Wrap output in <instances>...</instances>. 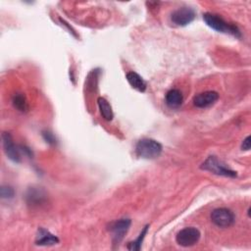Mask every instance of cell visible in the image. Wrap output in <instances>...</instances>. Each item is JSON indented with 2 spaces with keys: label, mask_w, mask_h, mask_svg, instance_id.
<instances>
[{
  "label": "cell",
  "mask_w": 251,
  "mask_h": 251,
  "mask_svg": "<svg viewBox=\"0 0 251 251\" xmlns=\"http://www.w3.org/2000/svg\"><path fill=\"white\" fill-rule=\"evenodd\" d=\"M97 104H98V108H99L100 114L103 117V119L106 121H109V122L112 121L114 118V113H113L112 107H111L110 103L108 102V100L104 97H98Z\"/></svg>",
  "instance_id": "cell-13"
},
{
  "label": "cell",
  "mask_w": 251,
  "mask_h": 251,
  "mask_svg": "<svg viewBox=\"0 0 251 251\" xmlns=\"http://www.w3.org/2000/svg\"><path fill=\"white\" fill-rule=\"evenodd\" d=\"M127 81L129 82V84H131V86L135 89H137L140 92H145L146 90V81L136 72H129L127 75Z\"/></svg>",
  "instance_id": "cell-11"
},
{
  "label": "cell",
  "mask_w": 251,
  "mask_h": 251,
  "mask_svg": "<svg viewBox=\"0 0 251 251\" xmlns=\"http://www.w3.org/2000/svg\"><path fill=\"white\" fill-rule=\"evenodd\" d=\"M59 243V238L52 234L51 232H49L48 230H44V229H40L38 235H37V239H36V244L40 245V246H49V245H54Z\"/></svg>",
  "instance_id": "cell-10"
},
{
  "label": "cell",
  "mask_w": 251,
  "mask_h": 251,
  "mask_svg": "<svg viewBox=\"0 0 251 251\" xmlns=\"http://www.w3.org/2000/svg\"><path fill=\"white\" fill-rule=\"evenodd\" d=\"M148 228H149L148 226H146L145 229L142 230L140 236H139L136 240L129 242V244H128V249H129V250H132V251H139V250H141L142 244H143L144 239H145V237H146V233H147Z\"/></svg>",
  "instance_id": "cell-16"
},
{
  "label": "cell",
  "mask_w": 251,
  "mask_h": 251,
  "mask_svg": "<svg viewBox=\"0 0 251 251\" xmlns=\"http://www.w3.org/2000/svg\"><path fill=\"white\" fill-rule=\"evenodd\" d=\"M13 105L15 108H17L21 112H27L29 109L28 101L26 99V96L22 93H18L14 95L13 97Z\"/></svg>",
  "instance_id": "cell-15"
},
{
  "label": "cell",
  "mask_w": 251,
  "mask_h": 251,
  "mask_svg": "<svg viewBox=\"0 0 251 251\" xmlns=\"http://www.w3.org/2000/svg\"><path fill=\"white\" fill-rule=\"evenodd\" d=\"M42 137H43V139L45 140L46 143H48L50 145H55L56 144V139H55V137L51 133L43 132L42 133Z\"/></svg>",
  "instance_id": "cell-18"
},
{
  "label": "cell",
  "mask_w": 251,
  "mask_h": 251,
  "mask_svg": "<svg viewBox=\"0 0 251 251\" xmlns=\"http://www.w3.org/2000/svg\"><path fill=\"white\" fill-rule=\"evenodd\" d=\"M203 20L206 23L208 27H210L212 30H215L219 33H225V34H230L235 38H240V32L239 30L229 23H227L222 17L216 14L212 13H205L203 15Z\"/></svg>",
  "instance_id": "cell-2"
},
{
  "label": "cell",
  "mask_w": 251,
  "mask_h": 251,
  "mask_svg": "<svg viewBox=\"0 0 251 251\" xmlns=\"http://www.w3.org/2000/svg\"><path fill=\"white\" fill-rule=\"evenodd\" d=\"M0 195L3 199H10L13 198L15 195V191L11 187L8 186H2L0 188Z\"/></svg>",
  "instance_id": "cell-17"
},
{
  "label": "cell",
  "mask_w": 251,
  "mask_h": 251,
  "mask_svg": "<svg viewBox=\"0 0 251 251\" xmlns=\"http://www.w3.org/2000/svg\"><path fill=\"white\" fill-rule=\"evenodd\" d=\"M132 221L130 219H121L119 221L114 222L110 226V231L112 232L113 236V243L119 244L125 237L130 230Z\"/></svg>",
  "instance_id": "cell-7"
},
{
  "label": "cell",
  "mask_w": 251,
  "mask_h": 251,
  "mask_svg": "<svg viewBox=\"0 0 251 251\" xmlns=\"http://www.w3.org/2000/svg\"><path fill=\"white\" fill-rule=\"evenodd\" d=\"M184 101L182 92L179 89H171L166 94V103L171 108H179Z\"/></svg>",
  "instance_id": "cell-12"
},
{
  "label": "cell",
  "mask_w": 251,
  "mask_h": 251,
  "mask_svg": "<svg viewBox=\"0 0 251 251\" xmlns=\"http://www.w3.org/2000/svg\"><path fill=\"white\" fill-rule=\"evenodd\" d=\"M211 220L219 228H229L234 223V215L227 208H217L212 211Z\"/></svg>",
  "instance_id": "cell-5"
},
{
  "label": "cell",
  "mask_w": 251,
  "mask_h": 251,
  "mask_svg": "<svg viewBox=\"0 0 251 251\" xmlns=\"http://www.w3.org/2000/svg\"><path fill=\"white\" fill-rule=\"evenodd\" d=\"M202 170L208 171L214 175L228 177V178H235L236 172L229 169L225 164H223L216 156H209L200 167Z\"/></svg>",
  "instance_id": "cell-3"
},
{
  "label": "cell",
  "mask_w": 251,
  "mask_h": 251,
  "mask_svg": "<svg viewBox=\"0 0 251 251\" xmlns=\"http://www.w3.org/2000/svg\"><path fill=\"white\" fill-rule=\"evenodd\" d=\"M200 235L201 233L196 228H186L178 232L176 241L181 246L189 247L198 242Z\"/></svg>",
  "instance_id": "cell-4"
},
{
  "label": "cell",
  "mask_w": 251,
  "mask_h": 251,
  "mask_svg": "<svg viewBox=\"0 0 251 251\" xmlns=\"http://www.w3.org/2000/svg\"><path fill=\"white\" fill-rule=\"evenodd\" d=\"M163 147L160 143L151 139H143L136 146V153L144 159H156L162 153Z\"/></svg>",
  "instance_id": "cell-1"
},
{
  "label": "cell",
  "mask_w": 251,
  "mask_h": 251,
  "mask_svg": "<svg viewBox=\"0 0 251 251\" xmlns=\"http://www.w3.org/2000/svg\"><path fill=\"white\" fill-rule=\"evenodd\" d=\"M195 19V11L189 7H182L174 11L171 15L173 24L179 27H185L190 24Z\"/></svg>",
  "instance_id": "cell-6"
},
{
  "label": "cell",
  "mask_w": 251,
  "mask_h": 251,
  "mask_svg": "<svg viewBox=\"0 0 251 251\" xmlns=\"http://www.w3.org/2000/svg\"><path fill=\"white\" fill-rule=\"evenodd\" d=\"M219 99V94L216 91H204L193 97V104L198 108H207Z\"/></svg>",
  "instance_id": "cell-9"
},
{
  "label": "cell",
  "mask_w": 251,
  "mask_h": 251,
  "mask_svg": "<svg viewBox=\"0 0 251 251\" xmlns=\"http://www.w3.org/2000/svg\"><path fill=\"white\" fill-rule=\"evenodd\" d=\"M2 145H3L4 152L7 155V157L15 163H20L21 162L20 150L15 146L12 136L9 133L2 134Z\"/></svg>",
  "instance_id": "cell-8"
},
{
  "label": "cell",
  "mask_w": 251,
  "mask_h": 251,
  "mask_svg": "<svg viewBox=\"0 0 251 251\" xmlns=\"http://www.w3.org/2000/svg\"><path fill=\"white\" fill-rule=\"evenodd\" d=\"M251 146V142H250V137H246L245 140L242 142L241 145V149L244 151H248Z\"/></svg>",
  "instance_id": "cell-19"
},
{
  "label": "cell",
  "mask_w": 251,
  "mask_h": 251,
  "mask_svg": "<svg viewBox=\"0 0 251 251\" xmlns=\"http://www.w3.org/2000/svg\"><path fill=\"white\" fill-rule=\"evenodd\" d=\"M44 198L45 194L41 189L31 188L27 194V201L31 205H40L44 201Z\"/></svg>",
  "instance_id": "cell-14"
}]
</instances>
